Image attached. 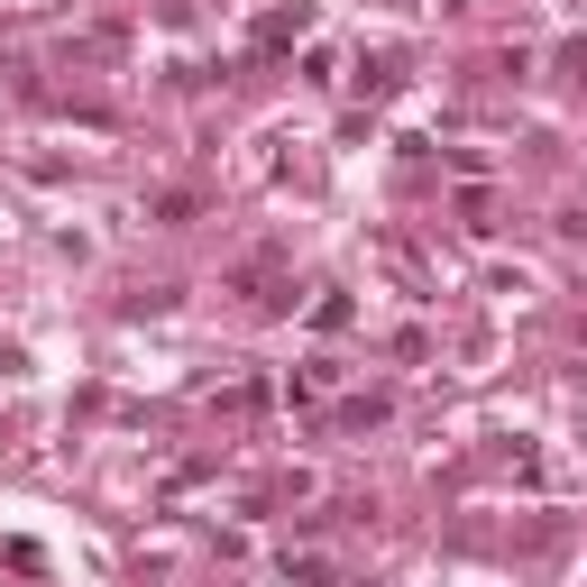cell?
<instances>
[{
    "mask_svg": "<svg viewBox=\"0 0 587 587\" xmlns=\"http://www.w3.org/2000/svg\"><path fill=\"white\" fill-rule=\"evenodd\" d=\"M294 587H330V569H321V560H303V569H285Z\"/></svg>",
    "mask_w": 587,
    "mask_h": 587,
    "instance_id": "6da1fadb",
    "label": "cell"
}]
</instances>
